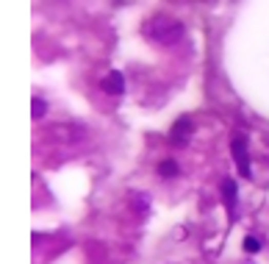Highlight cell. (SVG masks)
<instances>
[{"label": "cell", "instance_id": "obj_1", "mask_svg": "<svg viewBox=\"0 0 269 264\" xmlns=\"http://www.w3.org/2000/svg\"><path fill=\"white\" fill-rule=\"evenodd\" d=\"M144 33L158 45H175V42L183 39V25L178 23V20H172V17H156V20L147 23Z\"/></svg>", "mask_w": 269, "mask_h": 264}, {"label": "cell", "instance_id": "obj_2", "mask_svg": "<svg viewBox=\"0 0 269 264\" xmlns=\"http://www.w3.org/2000/svg\"><path fill=\"white\" fill-rule=\"evenodd\" d=\"M191 131H195V125H191V117H181L175 125H172V145H186L191 137Z\"/></svg>", "mask_w": 269, "mask_h": 264}, {"label": "cell", "instance_id": "obj_3", "mask_svg": "<svg viewBox=\"0 0 269 264\" xmlns=\"http://www.w3.org/2000/svg\"><path fill=\"white\" fill-rule=\"evenodd\" d=\"M233 159L239 164V173L244 178H250L253 170H250V159H247V147H244V139H233Z\"/></svg>", "mask_w": 269, "mask_h": 264}, {"label": "cell", "instance_id": "obj_4", "mask_svg": "<svg viewBox=\"0 0 269 264\" xmlns=\"http://www.w3.org/2000/svg\"><path fill=\"white\" fill-rule=\"evenodd\" d=\"M100 86L108 95H122V92H125V76H122V72H117V70H111L106 78H103Z\"/></svg>", "mask_w": 269, "mask_h": 264}, {"label": "cell", "instance_id": "obj_5", "mask_svg": "<svg viewBox=\"0 0 269 264\" xmlns=\"http://www.w3.org/2000/svg\"><path fill=\"white\" fill-rule=\"evenodd\" d=\"M222 198H225L227 212L236 214V181H233V178H227L225 184H222Z\"/></svg>", "mask_w": 269, "mask_h": 264}, {"label": "cell", "instance_id": "obj_6", "mask_svg": "<svg viewBox=\"0 0 269 264\" xmlns=\"http://www.w3.org/2000/svg\"><path fill=\"white\" fill-rule=\"evenodd\" d=\"M158 173H161V175H167V178H175V175L181 173V170H178V164H175V161H161Z\"/></svg>", "mask_w": 269, "mask_h": 264}, {"label": "cell", "instance_id": "obj_7", "mask_svg": "<svg viewBox=\"0 0 269 264\" xmlns=\"http://www.w3.org/2000/svg\"><path fill=\"white\" fill-rule=\"evenodd\" d=\"M45 111H47V103H45V100L42 98H33V117H45Z\"/></svg>", "mask_w": 269, "mask_h": 264}, {"label": "cell", "instance_id": "obj_8", "mask_svg": "<svg viewBox=\"0 0 269 264\" xmlns=\"http://www.w3.org/2000/svg\"><path fill=\"white\" fill-rule=\"evenodd\" d=\"M244 250H247V253H258V250H261V242L255 239V236H244Z\"/></svg>", "mask_w": 269, "mask_h": 264}]
</instances>
